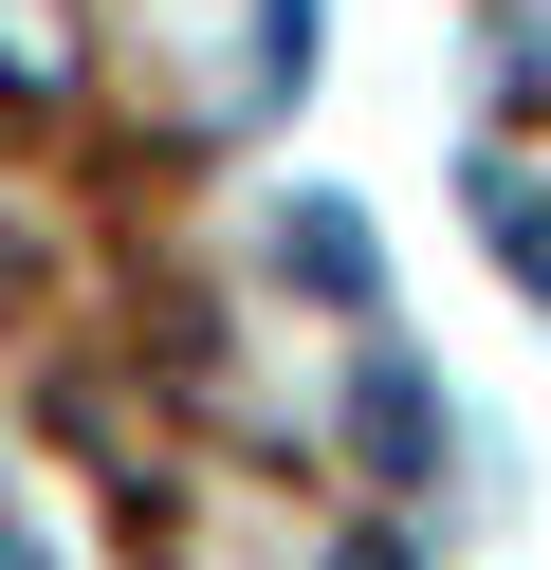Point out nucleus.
Wrapping results in <instances>:
<instances>
[{
    "label": "nucleus",
    "mask_w": 551,
    "mask_h": 570,
    "mask_svg": "<svg viewBox=\"0 0 551 570\" xmlns=\"http://www.w3.org/2000/svg\"><path fill=\"white\" fill-rule=\"evenodd\" d=\"M350 442H367V479H441V405H423V368H404V350L350 386Z\"/></svg>",
    "instance_id": "nucleus-1"
},
{
    "label": "nucleus",
    "mask_w": 551,
    "mask_h": 570,
    "mask_svg": "<svg viewBox=\"0 0 551 570\" xmlns=\"http://www.w3.org/2000/svg\"><path fill=\"white\" fill-rule=\"evenodd\" d=\"M294 276H313L331 313H367V295H386V258H367V222H350V203H294Z\"/></svg>",
    "instance_id": "nucleus-2"
},
{
    "label": "nucleus",
    "mask_w": 551,
    "mask_h": 570,
    "mask_svg": "<svg viewBox=\"0 0 551 570\" xmlns=\"http://www.w3.org/2000/svg\"><path fill=\"white\" fill-rule=\"evenodd\" d=\"M478 222H496V258L551 295V203H533V185H478Z\"/></svg>",
    "instance_id": "nucleus-3"
},
{
    "label": "nucleus",
    "mask_w": 551,
    "mask_h": 570,
    "mask_svg": "<svg viewBox=\"0 0 551 570\" xmlns=\"http://www.w3.org/2000/svg\"><path fill=\"white\" fill-rule=\"evenodd\" d=\"M0 570H56V552H37V533H19V515H0Z\"/></svg>",
    "instance_id": "nucleus-4"
},
{
    "label": "nucleus",
    "mask_w": 551,
    "mask_h": 570,
    "mask_svg": "<svg viewBox=\"0 0 551 570\" xmlns=\"http://www.w3.org/2000/svg\"><path fill=\"white\" fill-rule=\"evenodd\" d=\"M331 570H404V552H386V533H350V552H331Z\"/></svg>",
    "instance_id": "nucleus-5"
},
{
    "label": "nucleus",
    "mask_w": 551,
    "mask_h": 570,
    "mask_svg": "<svg viewBox=\"0 0 551 570\" xmlns=\"http://www.w3.org/2000/svg\"><path fill=\"white\" fill-rule=\"evenodd\" d=\"M0 276H19V239H0Z\"/></svg>",
    "instance_id": "nucleus-6"
}]
</instances>
